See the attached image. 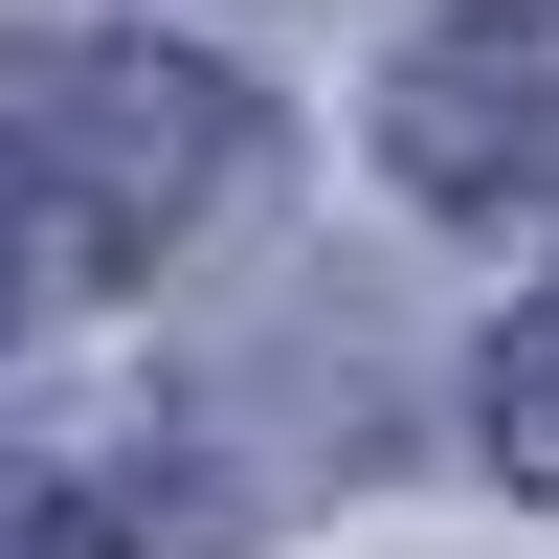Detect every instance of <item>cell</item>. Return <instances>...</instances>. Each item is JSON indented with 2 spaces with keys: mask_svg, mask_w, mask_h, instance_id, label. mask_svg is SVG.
I'll use <instances>...</instances> for the list:
<instances>
[{
  "mask_svg": "<svg viewBox=\"0 0 559 559\" xmlns=\"http://www.w3.org/2000/svg\"><path fill=\"white\" fill-rule=\"evenodd\" d=\"M0 134L68 179V224L112 247V292L157 247H202L269 157V90L202 68V45H134V23H0Z\"/></svg>",
  "mask_w": 559,
  "mask_h": 559,
  "instance_id": "1",
  "label": "cell"
},
{
  "mask_svg": "<svg viewBox=\"0 0 559 559\" xmlns=\"http://www.w3.org/2000/svg\"><path fill=\"white\" fill-rule=\"evenodd\" d=\"M381 157L426 179L448 224L559 202V0H448V23L381 68Z\"/></svg>",
  "mask_w": 559,
  "mask_h": 559,
  "instance_id": "2",
  "label": "cell"
},
{
  "mask_svg": "<svg viewBox=\"0 0 559 559\" xmlns=\"http://www.w3.org/2000/svg\"><path fill=\"white\" fill-rule=\"evenodd\" d=\"M269 515L179 448H0V559H247Z\"/></svg>",
  "mask_w": 559,
  "mask_h": 559,
  "instance_id": "3",
  "label": "cell"
},
{
  "mask_svg": "<svg viewBox=\"0 0 559 559\" xmlns=\"http://www.w3.org/2000/svg\"><path fill=\"white\" fill-rule=\"evenodd\" d=\"M90 292H112V247H90V224H68V179L0 134V336H45V313H90Z\"/></svg>",
  "mask_w": 559,
  "mask_h": 559,
  "instance_id": "4",
  "label": "cell"
},
{
  "mask_svg": "<svg viewBox=\"0 0 559 559\" xmlns=\"http://www.w3.org/2000/svg\"><path fill=\"white\" fill-rule=\"evenodd\" d=\"M471 448H492L515 492H559V292L492 313V358H471Z\"/></svg>",
  "mask_w": 559,
  "mask_h": 559,
  "instance_id": "5",
  "label": "cell"
}]
</instances>
